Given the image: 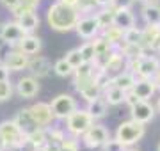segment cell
Masks as SVG:
<instances>
[{
  "instance_id": "obj_1",
  "label": "cell",
  "mask_w": 160,
  "mask_h": 151,
  "mask_svg": "<svg viewBox=\"0 0 160 151\" xmlns=\"http://www.w3.org/2000/svg\"><path fill=\"white\" fill-rule=\"evenodd\" d=\"M78 18H80V11L77 7L64 6L57 0L46 9V23L55 32H71V30H75Z\"/></svg>"
},
{
  "instance_id": "obj_2",
  "label": "cell",
  "mask_w": 160,
  "mask_h": 151,
  "mask_svg": "<svg viewBox=\"0 0 160 151\" xmlns=\"http://www.w3.org/2000/svg\"><path fill=\"white\" fill-rule=\"evenodd\" d=\"M27 146V134L22 132L14 119H6L0 123V148H12L16 151H23Z\"/></svg>"
},
{
  "instance_id": "obj_3",
  "label": "cell",
  "mask_w": 160,
  "mask_h": 151,
  "mask_svg": "<svg viewBox=\"0 0 160 151\" xmlns=\"http://www.w3.org/2000/svg\"><path fill=\"white\" fill-rule=\"evenodd\" d=\"M144 126H146V124L135 121V119L123 121V123H119V126L116 128V135L114 137L118 140H121L126 148H130V146L137 144L139 140L144 137V134H146V128Z\"/></svg>"
},
{
  "instance_id": "obj_4",
  "label": "cell",
  "mask_w": 160,
  "mask_h": 151,
  "mask_svg": "<svg viewBox=\"0 0 160 151\" xmlns=\"http://www.w3.org/2000/svg\"><path fill=\"white\" fill-rule=\"evenodd\" d=\"M64 121H66V134L80 139L94 123V119H92V116L89 114L87 109H75Z\"/></svg>"
},
{
  "instance_id": "obj_5",
  "label": "cell",
  "mask_w": 160,
  "mask_h": 151,
  "mask_svg": "<svg viewBox=\"0 0 160 151\" xmlns=\"http://www.w3.org/2000/svg\"><path fill=\"white\" fill-rule=\"evenodd\" d=\"M109 139H110V132L107 130V126H103L102 123L94 121L89 126V130L80 137V142H82L84 148L94 151V149H102V146Z\"/></svg>"
},
{
  "instance_id": "obj_6",
  "label": "cell",
  "mask_w": 160,
  "mask_h": 151,
  "mask_svg": "<svg viewBox=\"0 0 160 151\" xmlns=\"http://www.w3.org/2000/svg\"><path fill=\"white\" fill-rule=\"evenodd\" d=\"M50 107H52V112H53L55 119L64 121L75 109H78V103H77V98H75L73 94L62 93V94H57L55 98L52 100Z\"/></svg>"
},
{
  "instance_id": "obj_7",
  "label": "cell",
  "mask_w": 160,
  "mask_h": 151,
  "mask_svg": "<svg viewBox=\"0 0 160 151\" xmlns=\"http://www.w3.org/2000/svg\"><path fill=\"white\" fill-rule=\"evenodd\" d=\"M25 34L27 32L22 29V25L18 23L16 20H7L6 23L0 25V41L11 48H16Z\"/></svg>"
},
{
  "instance_id": "obj_8",
  "label": "cell",
  "mask_w": 160,
  "mask_h": 151,
  "mask_svg": "<svg viewBox=\"0 0 160 151\" xmlns=\"http://www.w3.org/2000/svg\"><path fill=\"white\" fill-rule=\"evenodd\" d=\"M75 32H77V36L80 39L89 41V39H94L102 32V29H100L94 14H80L78 22H77V27H75Z\"/></svg>"
},
{
  "instance_id": "obj_9",
  "label": "cell",
  "mask_w": 160,
  "mask_h": 151,
  "mask_svg": "<svg viewBox=\"0 0 160 151\" xmlns=\"http://www.w3.org/2000/svg\"><path fill=\"white\" fill-rule=\"evenodd\" d=\"M41 91L39 78H36L34 75H27L18 78V82L14 84V93L23 100H32L36 98Z\"/></svg>"
},
{
  "instance_id": "obj_10",
  "label": "cell",
  "mask_w": 160,
  "mask_h": 151,
  "mask_svg": "<svg viewBox=\"0 0 160 151\" xmlns=\"http://www.w3.org/2000/svg\"><path fill=\"white\" fill-rule=\"evenodd\" d=\"M29 110L39 128H48L52 123L55 121V116L52 112L50 103H46V101H36V103H32L29 107Z\"/></svg>"
},
{
  "instance_id": "obj_11",
  "label": "cell",
  "mask_w": 160,
  "mask_h": 151,
  "mask_svg": "<svg viewBox=\"0 0 160 151\" xmlns=\"http://www.w3.org/2000/svg\"><path fill=\"white\" fill-rule=\"evenodd\" d=\"M29 61H30V57L29 55H25L22 50L11 48V50L4 55V61H2V62L6 64L11 71L20 73V71H25L27 68H29Z\"/></svg>"
},
{
  "instance_id": "obj_12",
  "label": "cell",
  "mask_w": 160,
  "mask_h": 151,
  "mask_svg": "<svg viewBox=\"0 0 160 151\" xmlns=\"http://www.w3.org/2000/svg\"><path fill=\"white\" fill-rule=\"evenodd\" d=\"M155 112H157V107H153V105L149 103V100H141L133 107H130L132 119L142 123V124H148L149 121H153Z\"/></svg>"
},
{
  "instance_id": "obj_13",
  "label": "cell",
  "mask_w": 160,
  "mask_h": 151,
  "mask_svg": "<svg viewBox=\"0 0 160 151\" xmlns=\"http://www.w3.org/2000/svg\"><path fill=\"white\" fill-rule=\"evenodd\" d=\"M27 71H30V75H34L36 78H46L53 71V68H52V62L46 57H43V55H32L29 61Z\"/></svg>"
},
{
  "instance_id": "obj_14",
  "label": "cell",
  "mask_w": 160,
  "mask_h": 151,
  "mask_svg": "<svg viewBox=\"0 0 160 151\" xmlns=\"http://www.w3.org/2000/svg\"><path fill=\"white\" fill-rule=\"evenodd\" d=\"M160 68V61L153 55H146L144 53L141 57V62H139V68L135 71V76L137 78H153L157 70Z\"/></svg>"
},
{
  "instance_id": "obj_15",
  "label": "cell",
  "mask_w": 160,
  "mask_h": 151,
  "mask_svg": "<svg viewBox=\"0 0 160 151\" xmlns=\"http://www.w3.org/2000/svg\"><path fill=\"white\" fill-rule=\"evenodd\" d=\"M157 91L158 89L155 85L153 78H137L135 84H133V89H132V93L135 94L139 100H151Z\"/></svg>"
},
{
  "instance_id": "obj_16",
  "label": "cell",
  "mask_w": 160,
  "mask_h": 151,
  "mask_svg": "<svg viewBox=\"0 0 160 151\" xmlns=\"http://www.w3.org/2000/svg\"><path fill=\"white\" fill-rule=\"evenodd\" d=\"M18 50H22L25 55H29V57H32V55H39L41 50H43V41H41V37H38V36L34 34H25L23 36V39L18 43Z\"/></svg>"
},
{
  "instance_id": "obj_17",
  "label": "cell",
  "mask_w": 160,
  "mask_h": 151,
  "mask_svg": "<svg viewBox=\"0 0 160 151\" xmlns=\"http://www.w3.org/2000/svg\"><path fill=\"white\" fill-rule=\"evenodd\" d=\"M141 45L144 50H157L160 45V25H146L142 29V37Z\"/></svg>"
},
{
  "instance_id": "obj_18",
  "label": "cell",
  "mask_w": 160,
  "mask_h": 151,
  "mask_svg": "<svg viewBox=\"0 0 160 151\" xmlns=\"http://www.w3.org/2000/svg\"><path fill=\"white\" fill-rule=\"evenodd\" d=\"M14 20L22 25V29L25 30L27 34H34L36 30L39 29V23H41V20H39V16H38L36 11H23V12H20Z\"/></svg>"
},
{
  "instance_id": "obj_19",
  "label": "cell",
  "mask_w": 160,
  "mask_h": 151,
  "mask_svg": "<svg viewBox=\"0 0 160 151\" xmlns=\"http://www.w3.org/2000/svg\"><path fill=\"white\" fill-rule=\"evenodd\" d=\"M141 16L146 25H160V4L157 0H149L141 7Z\"/></svg>"
},
{
  "instance_id": "obj_20",
  "label": "cell",
  "mask_w": 160,
  "mask_h": 151,
  "mask_svg": "<svg viewBox=\"0 0 160 151\" xmlns=\"http://www.w3.org/2000/svg\"><path fill=\"white\" fill-rule=\"evenodd\" d=\"M114 25L126 30L133 25H137V18H135V14L130 7H119V9L114 11Z\"/></svg>"
},
{
  "instance_id": "obj_21",
  "label": "cell",
  "mask_w": 160,
  "mask_h": 151,
  "mask_svg": "<svg viewBox=\"0 0 160 151\" xmlns=\"http://www.w3.org/2000/svg\"><path fill=\"white\" fill-rule=\"evenodd\" d=\"M94 64L92 62H84L80 64L78 68H75L73 71V87L77 89L78 85H82V84H86L87 80H91L92 78V73H94Z\"/></svg>"
},
{
  "instance_id": "obj_22",
  "label": "cell",
  "mask_w": 160,
  "mask_h": 151,
  "mask_svg": "<svg viewBox=\"0 0 160 151\" xmlns=\"http://www.w3.org/2000/svg\"><path fill=\"white\" fill-rule=\"evenodd\" d=\"M125 66H126V57L119 52V50L114 48L112 53H110V57H109V62L105 64L103 70L107 71L110 76H114V75H118V73H121V71L125 70Z\"/></svg>"
},
{
  "instance_id": "obj_23",
  "label": "cell",
  "mask_w": 160,
  "mask_h": 151,
  "mask_svg": "<svg viewBox=\"0 0 160 151\" xmlns=\"http://www.w3.org/2000/svg\"><path fill=\"white\" fill-rule=\"evenodd\" d=\"M75 91L80 94V98L84 100L86 103H89V101H92V100H96V98H100V96H102V87H100L98 84H94V82H92V78H91V80H87L86 84L78 85Z\"/></svg>"
},
{
  "instance_id": "obj_24",
  "label": "cell",
  "mask_w": 160,
  "mask_h": 151,
  "mask_svg": "<svg viewBox=\"0 0 160 151\" xmlns=\"http://www.w3.org/2000/svg\"><path fill=\"white\" fill-rule=\"evenodd\" d=\"M12 119L18 123V126L22 128V132H25V134H30L32 130L39 128L38 124H36L34 117H32V114H30V110H29V107H25V109H22V110H18L16 116L12 117Z\"/></svg>"
},
{
  "instance_id": "obj_25",
  "label": "cell",
  "mask_w": 160,
  "mask_h": 151,
  "mask_svg": "<svg viewBox=\"0 0 160 151\" xmlns=\"http://www.w3.org/2000/svg\"><path fill=\"white\" fill-rule=\"evenodd\" d=\"M102 96H103V100H105V101L109 103V107H118V105L125 103V96H126V93L123 91V89L116 87L114 84H110L109 87L103 89Z\"/></svg>"
},
{
  "instance_id": "obj_26",
  "label": "cell",
  "mask_w": 160,
  "mask_h": 151,
  "mask_svg": "<svg viewBox=\"0 0 160 151\" xmlns=\"http://www.w3.org/2000/svg\"><path fill=\"white\" fill-rule=\"evenodd\" d=\"M135 80H137V76L133 75V73H130V71H126V70H123L121 73H118V75L112 76V84H114L116 87L123 89L125 93H128V91L133 89Z\"/></svg>"
},
{
  "instance_id": "obj_27",
  "label": "cell",
  "mask_w": 160,
  "mask_h": 151,
  "mask_svg": "<svg viewBox=\"0 0 160 151\" xmlns=\"http://www.w3.org/2000/svg\"><path fill=\"white\" fill-rule=\"evenodd\" d=\"M86 109L89 110V114L92 116V119L98 121V119H103V117L107 116V112H109V103L103 100V96H100V98L89 101Z\"/></svg>"
},
{
  "instance_id": "obj_28",
  "label": "cell",
  "mask_w": 160,
  "mask_h": 151,
  "mask_svg": "<svg viewBox=\"0 0 160 151\" xmlns=\"http://www.w3.org/2000/svg\"><path fill=\"white\" fill-rule=\"evenodd\" d=\"M114 11L116 7L110 6V7H100V11L94 12V16L98 20V25H100V29H107L110 25H114Z\"/></svg>"
},
{
  "instance_id": "obj_29",
  "label": "cell",
  "mask_w": 160,
  "mask_h": 151,
  "mask_svg": "<svg viewBox=\"0 0 160 151\" xmlns=\"http://www.w3.org/2000/svg\"><path fill=\"white\" fill-rule=\"evenodd\" d=\"M102 36L107 37L116 48L121 41H123V37H125V29H121V27H118V25H110V27H107V29L102 30Z\"/></svg>"
},
{
  "instance_id": "obj_30",
  "label": "cell",
  "mask_w": 160,
  "mask_h": 151,
  "mask_svg": "<svg viewBox=\"0 0 160 151\" xmlns=\"http://www.w3.org/2000/svg\"><path fill=\"white\" fill-rule=\"evenodd\" d=\"M73 66L66 61V59H59V61H55L53 62V73L57 76H61V78H68V76L73 75Z\"/></svg>"
},
{
  "instance_id": "obj_31",
  "label": "cell",
  "mask_w": 160,
  "mask_h": 151,
  "mask_svg": "<svg viewBox=\"0 0 160 151\" xmlns=\"http://www.w3.org/2000/svg\"><path fill=\"white\" fill-rule=\"evenodd\" d=\"M92 45H94V52H96V55H100V53H107V52H112L114 50V45L110 43L107 37H103L102 32L92 39Z\"/></svg>"
},
{
  "instance_id": "obj_32",
  "label": "cell",
  "mask_w": 160,
  "mask_h": 151,
  "mask_svg": "<svg viewBox=\"0 0 160 151\" xmlns=\"http://www.w3.org/2000/svg\"><path fill=\"white\" fill-rule=\"evenodd\" d=\"M41 2L43 0H20V4H18L14 9H12V16L16 18L20 12H23V11H36L38 7L41 6Z\"/></svg>"
},
{
  "instance_id": "obj_33",
  "label": "cell",
  "mask_w": 160,
  "mask_h": 151,
  "mask_svg": "<svg viewBox=\"0 0 160 151\" xmlns=\"http://www.w3.org/2000/svg\"><path fill=\"white\" fill-rule=\"evenodd\" d=\"M14 94V84L11 80H0V103L9 101Z\"/></svg>"
},
{
  "instance_id": "obj_34",
  "label": "cell",
  "mask_w": 160,
  "mask_h": 151,
  "mask_svg": "<svg viewBox=\"0 0 160 151\" xmlns=\"http://www.w3.org/2000/svg\"><path fill=\"white\" fill-rule=\"evenodd\" d=\"M61 151H80V139L73 135H66L61 140Z\"/></svg>"
},
{
  "instance_id": "obj_35",
  "label": "cell",
  "mask_w": 160,
  "mask_h": 151,
  "mask_svg": "<svg viewBox=\"0 0 160 151\" xmlns=\"http://www.w3.org/2000/svg\"><path fill=\"white\" fill-rule=\"evenodd\" d=\"M80 53H82V57H84V61L86 62H92L94 61V57H96V52H94V45H92V39L86 41L82 46L78 48Z\"/></svg>"
},
{
  "instance_id": "obj_36",
  "label": "cell",
  "mask_w": 160,
  "mask_h": 151,
  "mask_svg": "<svg viewBox=\"0 0 160 151\" xmlns=\"http://www.w3.org/2000/svg\"><path fill=\"white\" fill-rule=\"evenodd\" d=\"M141 37H142V29H137V25H133V27L125 30L123 41H126V43H141Z\"/></svg>"
},
{
  "instance_id": "obj_37",
  "label": "cell",
  "mask_w": 160,
  "mask_h": 151,
  "mask_svg": "<svg viewBox=\"0 0 160 151\" xmlns=\"http://www.w3.org/2000/svg\"><path fill=\"white\" fill-rule=\"evenodd\" d=\"M66 61H68L71 66H73V70L75 68H78L80 64L84 62V57H82V53H80V50L78 48H73V50H69L68 53H66Z\"/></svg>"
},
{
  "instance_id": "obj_38",
  "label": "cell",
  "mask_w": 160,
  "mask_h": 151,
  "mask_svg": "<svg viewBox=\"0 0 160 151\" xmlns=\"http://www.w3.org/2000/svg\"><path fill=\"white\" fill-rule=\"evenodd\" d=\"M46 135H48V140H55V142H61V140L66 137V130H62V128H57V126H48L46 128Z\"/></svg>"
},
{
  "instance_id": "obj_39",
  "label": "cell",
  "mask_w": 160,
  "mask_h": 151,
  "mask_svg": "<svg viewBox=\"0 0 160 151\" xmlns=\"http://www.w3.org/2000/svg\"><path fill=\"white\" fill-rule=\"evenodd\" d=\"M96 7H98L96 0H78V6H77V9L80 11V14H91Z\"/></svg>"
},
{
  "instance_id": "obj_40",
  "label": "cell",
  "mask_w": 160,
  "mask_h": 151,
  "mask_svg": "<svg viewBox=\"0 0 160 151\" xmlns=\"http://www.w3.org/2000/svg\"><path fill=\"white\" fill-rule=\"evenodd\" d=\"M126 146L121 142V140H118L116 137H110L105 144L102 146V151H123Z\"/></svg>"
},
{
  "instance_id": "obj_41",
  "label": "cell",
  "mask_w": 160,
  "mask_h": 151,
  "mask_svg": "<svg viewBox=\"0 0 160 151\" xmlns=\"http://www.w3.org/2000/svg\"><path fill=\"white\" fill-rule=\"evenodd\" d=\"M45 151H61V142H55V140H46V144L43 146Z\"/></svg>"
},
{
  "instance_id": "obj_42",
  "label": "cell",
  "mask_w": 160,
  "mask_h": 151,
  "mask_svg": "<svg viewBox=\"0 0 160 151\" xmlns=\"http://www.w3.org/2000/svg\"><path fill=\"white\" fill-rule=\"evenodd\" d=\"M137 101H141V100H139L137 96H135V94L132 93V91H128V93H126V96H125V103L128 105V107H133V105L137 103Z\"/></svg>"
},
{
  "instance_id": "obj_43",
  "label": "cell",
  "mask_w": 160,
  "mask_h": 151,
  "mask_svg": "<svg viewBox=\"0 0 160 151\" xmlns=\"http://www.w3.org/2000/svg\"><path fill=\"white\" fill-rule=\"evenodd\" d=\"M9 76H11V70L4 62H0V80H9Z\"/></svg>"
},
{
  "instance_id": "obj_44",
  "label": "cell",
  "mask_w": 160,
  "mask_h": 151,
  "mask_svg": "<svg viewBox=\"0 0 160 151\" xmlns=\"http://www.w3.org/2000/svg\"><path fill=\"white\" fill-rule=\"evenodd\" d=\"M18 4H20V0H0V6L6 7L7 11H12Z\"/></svg>"
},
{
  "instance_id": "obj_45",
  "label": "cell",
  "mask_w": 160,
  "mask_h": 151,
  "mask_svg": "<svg viewBox=\"0 0 160 151\" xmlns=\"http://www.w3.org/2000/svg\"><path fill=\"white\" fill-rule=\"evenodd\" d=\"M135 4V0H114V7L116 9H119V7H130Z\"/></svg>"
},
{
  "instance_id": "obj_46",
  "label": "cell",
  "mask_w": 160,
  "mask_h": 151,
  "mask_svg": "<svg viewBox=\"0 0 160 151\" xmlns=\"http://www.w3.org/2000/svg\"><path fill=\"white\" fill-rule=\"evenodd\" d=\"M98 7H110L114 6V0H96Z\"/></svg>"
},
{
  "instance_id": "obj_47",
  "label": "cell",
  "mask_w": 160,
  "mask_h": 151,
  "mask_svg": "<svg viewBox=\"0 0 160 151\" xmlns=\"http://www.w3.org/2000/svg\"><path fill=\"white\" fill-rule=\"evenodd\" d=\"M57 2L64 4V6H69V7H77L78 6V0H57Z\"/></svg>"
},
{
  "instance_id": "obj_48",
  "label": "cell",
  "mask_w": 160,
  "mask_h": 151,
  "mask_svg": "<svg viewBox=\"0 0 160 151\" xmlns=\"http://www.w3.org/2000/svg\"><path fill=\"white\" fill-rule=\"evenodd\" d=\"M153 82H155V85H157V89L160 91V68L157 70V73H155V76H153Z\"/></svg>"
},
{
  "instance_id": "obj_49",
  "label": "cell",
  "mask_w": 160,
  "mask_h": 151,
  "mask_svg": "<svg viewBox=\"0 0 160 151\" xmlns=\"http://www.w3.org/2000/svg\"><path fill=\"white\" fill-rule=\"evenodd\" d=\"M157 110L160 112V98H158V101H157Z\"/></svg>"
},
{
  "instance_id": "obj_50",
  "label": "cell",
  "mask_w": 160,
  "mask_h": 151,
  "mask_svg": "<svg viewBox=\"0 0 160 151\" xmlns=\"http://www.w3.org/2000/svg\"><path fill=\"white\" fill-rule=\"evenodd\" d=\"M123 151H139V149H132V148H125Z\"/></svg>"
},
{
  "instance_id": "obj_51",
  "label": "cell",
  "mask_w": 160,
  "mask_h": 151,
  "mask_svg": "<svg viewBox=\"0 0 160 151\" xmlns=\"http://www.w3.org/2000/svg\"><path fill=\"white\" fill-rule=\"evenodd\" d=\"M135 2H141V4H146V2H149V0H135Z\"/></svg>"
},
{
  "instance_id": "obj_52",
  "label": "cell",
  "mask_w": 160,
  "mask_h": 151,
  "mask_svg": "<svg viewBox=\"0 0 160 151\" xmlns=\"http://www.w3.org/2000/svg\"><path fill=\"white\" fill-rule=\"evenodd\" d=\"M34 151H45V149H43V148H36Z\"/></svg>"
},
{
  "instance_id": "obj_53",
  "label": "cell",
  "mask_w": 160,
  "mask_h": 151,
  "mask_svg": "<svg viewBox=\"0 0 160 151\" xmlns=\"http://www.w3.org/2000/svg\"><path fill=\"white\" fill-rule=\"evenodd\" d=\"M157 52H158V55H160V45H158V46H157Z\"/></svg>"
},
{
  "instance_id": "obj_54",
  "label": "cell",
  "mask_w": 160,
  "mask_h": 151,
  "mask_svg": "<svg viewBox=\"0 0 160 151\" xmlns=\"http://www.w3.org/2000/svg\"><path fill=\"white\" fill-rule=\"evenodd\" d=\"M158 151H160V144H158Z\"/></svg>"
},
{
  "instance_id": "obj_55",
  "label": "cell",
  "mask_w": 160,
  "mask_h": 151,
  "mask_svg": "<svg viewBox=\"0 0 160 151\" xmlns=\"http://www.w3.org/2000/svg\"><path fill=\"white\" fill-rule=\"evenodd\" d=\"M157 2H160V0H157Z\"/></svg>"
}]
</instances>
